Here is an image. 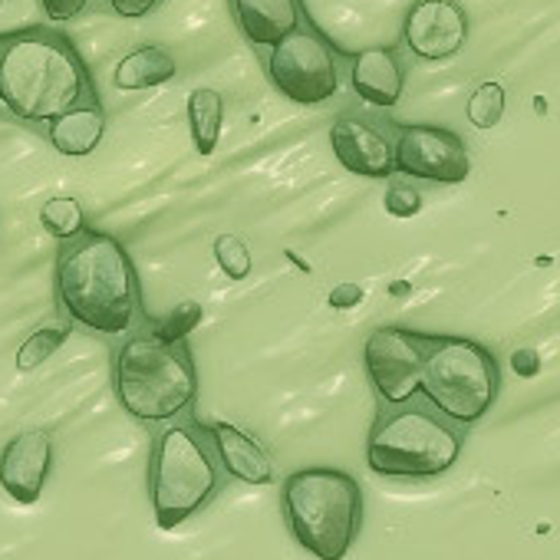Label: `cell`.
I'll return each instance as SVG.
<instances>
[{
  "label": "cell",
  "instance_id": "9c48e42d",
  "mask_svg": "<svg viewBox=\"0 0 560 560\" xmlns=\"http://www.w3.org/2000/svg\"><path fill=\"white\" fill-rule=\"evenodd\" d=\"M435 334L409 327H376L363 343V370L373 383L380 406L406 402L419 393L422 366Z\"/></svg>",
  "mask_w": 560,
  "mask_h": 560
},
{
  "label": "cell",
  "instance_id": "ffe728a7",
  "mask_svg": "<svg viewBox=\"0 0 560 560\" xmlns=\"http://www.w3.org/2000/svg\"><path fill=\"white\" fill-rule=\"evenodd\" d=\"M40 224L57 241H73L86 231V211L73 195H54L40 208Z\"/></svg>",
  "mask_w": 560,
  "mask_h": 560
},
{
  "label": "cell",
  "instance_id": "2e32d148",
  "mask_svg": "<svg viewBox=\"0 0 560 560\" xmlns=\"http://www.w3.org/2000/svg\"><path fill=\"white\" fill-rule=\"evenodd\" d=\"M205 432L211 435V442L218 448L224 475H231V478H237L244 485H270L277 478L270 455L244 429H237L231 422H208Z\"/></svg>",
  "mask_w": 560,
  "mask_h": 560
},
{
  "label": "cell",
  "instance_id": "484cf974",
  "mask_svg": "<svg viewBox=\"0 0 560 560\" xmlns=\"http://www.w3.org/2000/svg\"><path fill=\"white\" fill-rule=\"evenodd\" d=\"M37 4H40V11H44L47 21L67 24V21L80 18V14L93 4V0H37Z\"/></svg>",
  "mask_w": 560,
  "mask_h": 560
},
{
  "label": "cell",
  "instance_id": "603a6c76",
  "mask_svg": "<svg viewBox=\"0 0 560 560\" xmlns=\"http://www.w3.org/2000/svg\"><path fill=\"white\" fill-rule=\"evenodd\" d=\"M201 320H205L201 304L185 301V304H178L172 314H165V317H159V320H149L145 327H149L155 337H162V340H168V343H178V340H188V334H191Z\"/></svg>",
  "mask_w": 560,
  "mask_h": 560
},
{
  "label": "cell",
  "instance_id": "8fae6325",
  "mask_svg": "<svg viewBox=\"0 0 560 560\" xmlns=\"http://www.w3.org/2000/svg\"><path fill=\"white\" fill-rule=\"evenodd\" d=\"M330 149L337 162L360 178H393L396 175V129L376 122L373 116L343 113L330 126Z\"/></svg>",
  "mask_w": 560,
  "mask_h": 560
},
{
  "label": "cell",
  "instance_id": "5b68a950",
  "mask_svg": "<svg viewBox=\"0 0 560 560\" xmlns=\"http://www.w3.org/2000/svg\"><path fill=\"white\" fill-rule=\"evenodd\" d=\"M291 537L317 560H343L363 527V491L350 471L298 468L280 485Z\"/></svg>",
  "mask_w": 560,
  "mask_h": 560
},
{
  "label": "cell",
  "instance_id": "3957f363",
  "mask_svg": "<svg viewBox=\"0 0 560 560\" xmlns=\"http://www.w3.org/2000/svg\"><path fill=\"white\" fill-rule=\"evenodd\" d=\"M119 406L139 422H172L198 399V370L188 340L168 343L149 327L126 337L113 353Z\"/></svg>",
  "mask_w": 560,
  "mask_h": 560
},
{
  "label": "cell",
  "instance_id": "4316f807",
  "mask_svg": "<svg viewBox=\"0 0 560 560\" xmlns=\"http://www.w3.org/2000/svg\"><path fill=\"white\" fill-rule=\"evenodd\" d=\"M159 4H162V0H106V8H109L116 18H122V21H142V18H149Z\"/></svg>",
  "mask_w": 560,
  "mask_h": 560
},
{
  "label": "cell",
  "instance_id": "5bb4252c",
  "mask_svg": "<svg viewBox=\"0 0 560 560\" xmlns=\"http://www.w3.org/2000/svg\"><path fill=\"white\" fill-rule=\"evenodd\" d=\"M231 11L244 40L257 50H270L294 34L307 18L301 0H231Z\"/></svg>",
  "mask_w": 560,
  "mask_h": 560
},
{
  "label": "cell",
  "instance_id": "30bf717a",
  "mask_svg": "<svg viewBox=\"0 0 560 560\" xmlns=\"http://www.w3.org/2000/svg\"><path fill=\"white\" fill-rule=\"evenodd\" d=\"M396 175L435 185H462L471 175L468 145L455 129L445 126H396Z\"/></svg>",
  "mask_w": 560,
  "mask_h": 560
},
{
  "label": "cell",
  "instance_id": "4fadbf2b",
  "mask_svg": "<svg viewBox=\"0 0 560 560\" xmlns=\"http://www.w3.org/2000/svg\"><path fill=\"white\" fill-rule=\"evenodd\" d=\"M54 465V442L47 432H24L0 452V488L18 504H37Z\"/></svg>",
  "mask_w": 560,
  "mask_h": 560
},
{
  "label": "cell",
  "instance_id": "f1b7e54d",
  "mask_svg": "<svg viewBox=\"0 0 560 560\" xmlns=\"http://www.w3.org/2000/svg\"><path fill=\"white\" fill-rule=\"evenodd\" d=\"M511 370L517 373V376H524V380H534L537 373H540V357H537V350H514L511 353Z\"/></svg>",
  "mask_w": 560,
  "mask_h": 560
},
{
  "label": "cell",
  "instance_id": "e0dca14e",
  "mask_svg": "<svg viewBox=\"0 0 560 560\" xmlns=\"http://www.w3.org/2000/svg\"><path fill=\"white\" fill-rule=\"evenodd\" d=\"M106 132V109L96 96L83 100L80 106H73L70 113L57 116L54 122H47V139L60 155L70 159H83L90 155Z\"/></svg>",
  "mask_w": 560,
  "mask_h": 560
},
{
  "label": "cell",
  "instance_id": "52a82bcc",
  "mask_svg": "<svg viewBox=\"0 0 560 560\" xmlns=\"http://www.w3.org/2000/svg\"><path fill=\"white\" fill-rule=\"evenodd\" d=\"M419 393L442 416L468 429L498 402L501 366L485 343L455 334H435L422 366Z\"/></svg>",
  "mask_w": 560,
  "mask_h": 560
},
{
  "label": "cell",
  "instance_id": "7c38bea8",
  "mask_svg": "<svg viewBox=\"0 0 560 560\" xmlns=\"http://www.w3.org/2000/svg\"><path fill=\"white\" fill-rule=\"evenodd\" d=\"M468 40V18L458 0H412L402 24V44L412 57L439 63L455 57Z\"/></svg>",
  "mask_w": 560,
  "mask_h": 560
},
{
  "label": "cell",
  "instance_id": "d6986e66",
  "mask_svg": "<svg viewBox=\"0 0 560 560\" xmlns=\"http://www.w3.org/2000/svg\"><path fill=\"white\" fill-rule=\"evenodd\" d=\"M224 122V96L211 86H198L188 93V129L198 155H211L221 139Z\"/></svg>",
  "mask_w": 560,
  "mask_h": 560
},
{
  "label": "cell",
  "instance_id": "cb8c5ba5",
  "mask_svg": "<svg viewBox=\"0 0 560 560\" xmlns=\"http://www.w3.org/2000/svg\"><path fill=\"white\" fill-rule=\"evenodd\" d=\"M214 260L228 280H247V273L254 267V257L237 234H218L214 237Z\"/></svg>",
  "mask_w": 560,
  "mask_h": 560
},
{
  "label": "cell",
  "instance_id": "83f0119b",
  "mask_svg": "<svg viewBox=\"0 0 560 560\" xmlns=\"http://www.w3.org/2000/svg\"><path fill=\"white\" fill-rule=\"evenodd\" d=\"M360 301H363V288L353 284V280H343V284H337L327 298V304L334 311H353V307H360Z\"/></svg>",
  "mask_w": 560,
  "mask_h": 560
},
{
  "label": "cell",
  "instance_id": "d4e9b609",
  "mask_svg": "<svg viewBox=\"0 0 560 560\" xmlns=\"http://www.w3.org/2000/svg\"><path fill=\"white\" fill-rule=\"evenodd\" d=\"M383 205H386V211L393 218H412V214L422 211V191L416 185H409V182H393Z\"/></svg>",
  "mask_w": 560,
  "mask_h": 560
},
{
  "label": "cell",
  "instance_id": "6da1fadb",
  "mask_svg": "<svg viewBox=\"0 0 560 560\" xmlns=\"http://www.w3.org/2000/svg\"><path fill=\"white\" fill-rule=\"evenodd\" d=\"M54 280L63 314L90 334L122 337L142 317L139 270L126 244L106 231L86 228L63 241Z\"/></svg>",
  "mask_w": 560,
  "mask_h": 560
},
{
  "label": "cell",
  "instance_id": "44dd1931",
  "mask_svg": "<svg viewBox=\"0 0 560 560\" xmlns=\"http://www.w3.org/2000/svg\"><path fill=\"white\" fill-rule=\"evenodd\" d=\"M67 337H70V327H67V324L37 327V330L24 340V347L18 350V370H24V373L37 370L40 363H47V360L67 343Z\"/></svg>",
  "mask_w": 560,
  "mask_h": 560
},
{
  "label": "cell",
  "instance_id": "8992f818",
  "mask_svg": "<svg viewBox=\"0 0 560 560\" xmlns=\"http://www.w3.org/2000/svg\"><path fill=\"white\" fill-rule=\"evenodd\" d=\"M224 468L211 435L198 425H172L155 439L149 462L152 514L162 530H175L214 501Z\"/></svg>",
  "mask_w": 560,
  "mask_h": 560
},
{
  "label": "cell",
  "instance_id": "f546056e",
  "mask_svg": "<svg viewBox=\"0 0 560 560\" xmlns=\"http://www.w3.org/2000/svg\"><path fill=\"white\" fill-rule=\"evenodd\" d=\"M0 4H4V0H0Z\"/></svg>",
  "mask_w": 560,
  "mask_h": 560
},
{
  "label": "cell",
  "instance_id": "9a60e30c",
  "mask_svg": "<svg viewBox=\"0 0 560 560\" xmlns=\"http://www.w3.org/2000/svg\"><path fill=\"white\" fill-rule=\"evenodd\" d=\"M350 86L363 103L376 109H393L406 90V70H402L399 54L393 47L360 50L350 60Z\"/></svg>",
  "mask_w": 560,
  "mask_h": 560
},
{
  "label": "cell",
  "instance_id": "ac0fdd59",
  "mask_svg": "<svg viewBox=\"0 0 560 560\" xmlns=\"http://www.w3.org/2000/svg\"><path fill=\"white\" fill-rule=\"evenodd\" d=\"M175 73H178V63H175L172 50H165V47H159V44H149V47L132 50L129 57H122V60L116 63L113 83H116V90L136 93V90L162 86V83H168Z\"/></svg>",
  "mask_w": 560,
  "mask_h": 560
},
{
  "label": "cell",
  "instance_id": "7402d4cb",
  "mask_svg": "<svg viewBox=\"0 0 560 560\" xmlns=\"http://www.w3.org/2000/svg\"><path fill=\"white\" fill-rule=\"evenodd\" d=\"M504 86L501 83H481L475 86V93L468 96V122L475 129H494L501 119H504Z\"/></svg>",
  "mask_w": 560,
  "mask_h": 560
},
{
  "label": "cell",
  "instance_id": "ba28073f",
  "mask_svg": "<svg viewBox=\"0 0 560 560\" xmlns=\"http://www.w3.org/2000/svg\"><path fill=\"white\" fill-rule=\"evenodd\" d=\"M264 67L280 96L298 106H320L340 90V54L314 21L264 50Z\"/></svg>",
  "mask_w": 560,
  "mask_h": 560
},
{
  "label": "cell",
  "instance_id": "277c9868",
  "mask_svg": "<svg viewBox=\"0 0 560 560\" xmlns=\"http://www.w3.org/2000/svg\"><path fill=\"white\" fill-rule=\"evenodd\" d=\"M465 432L416 393L406 402L380 406L366 439V465L383 478H435L462 458Z\"/></svg>",
  "mask_w": 560,
  "mask_h": 560
},
{
  "label": "cell",
  "instance_id": "7a4b0ae2",
  "mask_svg": "<svg viewBox=\"0 0 560 560\" xmlns=\"http://www.w3.org/2000/svg\"><path fill=\"white\" fill-rule=\"evenodd\" d=\"M96 96L73 40L54 27L0 34V103L21 122H54Z\"/></svg>",
  "mask_w": 560,
  "mask_h": 560
}]
</instances>
